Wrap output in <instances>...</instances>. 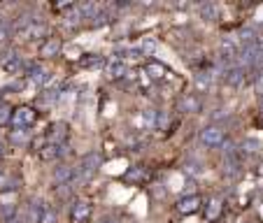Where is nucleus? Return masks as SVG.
<instances>
[{
  "instance_id": "12",
  "label": "nucleus",
  "mask_w": 263,
  "mask_h": 223,
  "mask_svg": "<svg viewBox=\"0 0 263 223\" xmlns=\"http://www.w3.org/2000/svg\"><path fill=\"white\" fill-rule=\"evenodd\" d=\"M198 14L205 21H217L219 19V7H217V2H203L198 7Z\"/></svg>"
},
{
  "instance_id": "23",
  "label": "nucleus",
  "mask_w": 263,
  "mask_h": 223,
  "mask_svg": "<svg viewBox=\"0 0 263 223\" xmlns=\"http://www.w3.org/2000/svg\"><path fill=\"white\" fill-rule=\"evenodd\" d=\"M196 86H198L200 91H205V88L210 86V74H207V72H198V77H196Z\"/></svg>"
},
{
  "instance_id": "29",
  "label": "nucleus",
  "mask_w": 263,
  "mask_h": 223,
  "mask_svg": "<svg viewBox=\"0 0 263 223\" xmlns=\"http://www.w3.org/2000/svg\"><path fill=\"white\" fill-rule=\"evenodd\" d=\"M98 61H100L98 56H91V58H84V61H82V65H95Z\"/></svg>"
},
{
  "instance_id": "13",
  "label": "nucleus",
  "mask_w": 263,
  "mask_h": 223,
  "mask_svg": "<svg viewBox=\"0 0 263 223\" xmlns=\"http://www.w3.org/2000/svg\"><path fill=\"white\" fill-rule=\"evenodd\" d=\"M28 79L33 84H44V82H49V72L44 70L42 65H31L28 68Z\"/></svg>"
},
{
  "instance_id": "21",
  "label": "nucleus",
  "mask_w": 263,
  "mask_h": 223,
  "mask_svg": "<svg viewBox=\"0 0 263 223\" xmlns=\"http://www.w3.org/2000/svg\"><path fill=\"white\" fill-rule=\"evenodd\" d=\"M82 21H84V19H82L79 10H77V7H70V12L65 14V26H79Z\"/></svg>"
},
{
  "instance_id": "16",
  "label": "nucleus",
  "mask_w": 263,
  "mask_h": 223,
  "mask_svg": "<svg viewBox=\"0 0 263 223\" xmlns=\"http://www.w3.org/2000/svg\"><path fill=\"white\" fill-rule=\"evenodd\" d=\"M2 68H5V72H10V74H17L19 70L23 68V63H21V58L17 56V53H10L5 61H2Z\"/></svg>"
},
{
  "instance_id": "32",
  "label": "nucleus",
  "mask_w": 263,
  "mask_h": 223,
  "mask_svg": "<svg viewBox=\"0 0 263 223\" xmlns=\"http://www.w3.org/2000/svg\"><path fill=\"white\" fill-rule=\"evenodd\" d=\"M2 154H5V147H2V142H0V156H2Z\"/></svg>"
},
{
  "instance_id": "20",
  "label": "nucleus",
  "mask_w": 263,
  "mask_h": 223,
  "mask_svg": "<svg viewBox=\"0 0 263 223\" xmlns=\"http://www.w3.org/2000/svg\"><path fill=\"white\" fill-rule=\"evenodd\" d=\"M179 107L184 109V112H191V114H196L200 109V100L198 98H184L182 103H179Z\"/></svg>"
},
{
  "instance_id": "6",
  "label": "nucleus",
  "mask_w": 263,
  "mask_h": 223,
  "mask_svg": "<svg viewBox=\"0 0 263 223\" xmlns=\"http://www.w3.org/2000/svg\"><path fill=\"white\" fill-rule=\"evenodd\" d=\"M200 209V195H184L177 200V212L189 216V214H196Z\"/></svg>"
},
{
  "instance_id": "11",
  "label": "nucleus",
  "mask_w": 263,
  "mask_h": 223,
  "mask_svg": "<svg viewBox=\"0 0 263 223\" xmlns=\"http://www.w3.org/2000/svg\"><path fill=\"white\" fill-rule=\"evenodd\" d=\"M58 53H61V42H58L56 37H49V40L40 47V56H42V58H52V56H58Z\"/></svg>"
},
{
  "instance_id": "28",
  "label": "nucleus",
  "mask_w": 263,
  "mask_h": 223,
  "mask_svg": "<svg viewBox=\"0 0 263 223\" xmlns=\"http://www.w3.org/2000/svg\"><path fill=\"white\" fill-rule=\"evenodd\" d=\"M14 212H17V209H14V205H5V207H2V214H5V219H10V216H14Z\"/></svg>"
},
{
  "instance_id": "26",
  "label": "nucleus",
  "mask_w": 263,
  "mask_h": 223,
  "mask_svg": "<svg viewBox=\"0 0 263 223\" xmlns=\"http://www.w3.org/2000/svg\"><path fill=\"white\" fill-rule=\"evenodd\" d=\"M254 88H256V93H261L263 96V70L254 74Z\"/></svg>"
},
{
  "instance_id": "33",
  "label": "nucleus",
  "mask_w": 263,
  "mask_h": 223,
  "mask_svg": "<svg viewBox=\"0 0 263 223\" xmlns=\"http://www.w3.org/2000/svg\"><path fill=\"white\" fill-rule=\"evenodd\" d=\"M261 109H263V105H261Z\"/></svg>"
},
{
  "instance_id": "1",
  "label": "nucleus",
  "mask_w": 263,
  "mask_h": 223,
  "mask_svg": "<svg viewBox=\"0 0 263 223\" xmlns=\"http://www.w3.org/2000/svg\"><path fill=\"white\" fill-rule=\"evenodd\" d=\"M100 165H103V156H100L98 151L86 154L84 158H82V163H79V170H75V179L84 181V179H89V177H94Z\"/></svg>"
},
{
  "instance_id": "15",
  "label": "nucleus",
  "mask_w": 263,
  "mask_h": 223,
  "mask_svg": "<svg viewBox=\"0 0 263 223\" xmlns=\"http://www.w3.org/2000/svg\"><path fill=\"white\" fill-rule=\"evenodd\" d=\"M73 179H75V168H70V165H61L54 172V181L56 184H68V181H73Z\"/></svg>"
},
{
  "instance_id": "31",
  "label": "nucleus",
  "mask_w": 263,
  "mask_h": 223,
  "mask_svg": "<svg viewBox=\"0 0 263 223\" xmlns=\"http://www.w3.org/2000/svg\"><path fill=\"white\" fill-rule=\"evenodd\" d=\"M7 40V31L5 28H0V42H5Z\"/></svg>"
},
{
  "instance_id": "22",
  "label": "nucleus",
  "mask_w": 263,
  "mask_h": 223,
  "mask_svg": "<svg viewBox=\"0 0 263 223\" xmlns=\"http://www.w3.org/2000/svg\"><path fill=\"white\" fill-rule=\"evenodd\" d=\"M40 223H56V212H54L49 205L42 207V214H40Z\"/></svg>"
},
{
  "instance_id": "3",
  "label": "nucleus",
  "mask_w": 263,
  "mask_h": 223,
  "mask_svg": "<svg viewBox=\"0 0 263 223\" xmlns=\"http://www.w3.org/2000/svg\"><path fill=\"white\" fill-rule=\"evenodd\" d=\"M224 139H226V133H224V128L221 126H207L203 133H200V142H203L205 147H210V149L221 147Z\"/></svg>"
},
{
  "instance_id": "8",
  "label": "nucleus",
  "mask_w": 263,
  "mask_h": 223,
  "mask_svg": "<svg viewBox=\"0 0 263 223\" xmlns=\"http://www.w3.org/2000/svg\"><path fill=\"white\" fill-rule=\"evenodd\" d=\"M47 137H49V144H63V139L68 137V126H65L63 121L54 123V126H52V133H49Z\"/></svg>"
},
{
  "instance_id": "25",
  "label": "nucleus",
  "mask_w": 263,
  "mask_h": 223,
  "mask_svg": "<svg viewBox=\"0 0 263 223\" xmlns=\"http://www.w3.org/2000/svg\"><path fill=\"white\" fill-rule=\"evenodd\" d=\"M242 147H244V151H247V154H252V151H259V147H261V144H259V139H244V142H242Z\"/></svg>"
},
{
  "instance_id": "17",
  "label": "nucleus",
  "mask_w": 263,
  "mask_h": 223,
  "mask_svg": "<svg viewBox=\"0 0 263 223\" xmlns=\"http://www.w3.org/2000/svg\"><path fill=\"white\" fill-rule=\"evenodd\" d=\"M221 205H224V202H221L219 198H212V200L207 202V207H205V216H207L210 221H214V219H219L221 216Z\"/></svg>"
},
{
  "instance_id": "18",
  "label": "nucleus",
  "mask_w": 263,
  "mask_h": 223,
  "mask_svg": "<svg viewBox=\"0 0 263 223\" xmlns=\"http://www.w3.org/2000/svg\"><path fill=\"white\" fill-rule=\"evenodd\" d=\"M124 74H126V63L124 61H112V63L107 65V77L110 79H119Z\"/></svg>"
},
{
  "instance_id": "7",
  "label": "nucleus",
  "mask_w": 263,
  "mask_h": 223,
  "mask_svg": "<svg viewBox=\"0 0 263 223\" xmlns=\"http://www.w3.org/2000/svg\"><path fill=\"white\" fill-rule=\"evenodd\" d=\"M244 68H240V65H231L228 70H226V74H224V79H226V84L228 86H242V82H244Z\"/></svg>"
},
{
  "instance_id": "30",
  "label": "nucleus",
  "mask_w": 263,
  "mask_h": 223,
  "mask_svg": "<svg viewBox=\"0 0 263 223\" xmlns=\"http://www.w3.org/2000/svg\"><path fill=\"white\" fill-rule=\"evenodd\" d=\"M98 223H116V219H112V216H103Z\"/></svg>"
},
{
  "instance_id": "5",
  "label": "nucleus",
  "mask_w": 263,
  "mask_h": 223,
  "mask_svg": "<svg viewBox=\"0 0 263 223\" xmlns=\"http://www.w3.org/2000/svg\"><path fill=\"white\" fill-rule=\"evenodd\" d=\"M91 212H94V205L89 200H77L73 205V212H70V219L75 223H86L91 219Z\"/></svg>"
},
{
  "instance_id": "4",
  "label": "nucleus",
  "mask_w": 263,
  "mask_h": 223,
  "mask_svg": "<svg viewBox=\"0 0 263 223\" xmlns=\"http://www.w3.org/2000/svg\"><path fill=\"white\" fill-rule=\"evenodd\" d=\"M17 35L21 37V40H38V37H47L49 35V26L42 21H35L33 19L26 28H21V31H17Z\"/></svg>"
},
{
  "instance_id": "2",
  "label": "nucleus",
  "mask_w": 263,
  "mask_h": 223,
  "mask_svg": "<svg viewBox=\"0 0 263 223\" xmlns=\"http://www.w3.org/2000/svg\"><path fill=\"white\" fill-rule=\"evenodd\" d=\"M35 119H38V114H35L33 107H17V109L12 112L10 123L14 130H26V128H31L33 123H35Z\"/></svg>"
},
{
  "instance_id": "27",
  "label": "nucleus",
  "mask_w": 263,
  "mask_h": 223,
  "mask_svg": "<svg viewBox=\"0 0 263 223\" xmlns=\"http://www.w3.org/2000/svg\"><path fill=\"white\" fill-rule=\"evenodd\" d=\"M10 107H5V105H0V123H5L7 119H10Z\"/></svg>"
},
{
  "instance_id": "19",
  "label": "nucleus",
  "mask_w": 263,
  "mask_h": 223,
  "mask_svg": "<svg viewBox=\"0 0 263 223\" xmlns=\"http://www.w3.org/2000/svg\"><path fill=\"white\" fill-rule=\"evenodd\" d=\"M166 72H168L166 65H161V63H149L147 65V74L154 79V82H161V79L166 77Z\"/></svg>"
},
{
  "instance_id": "10",
  "label": "nucleus",
  "mask_w": 263,
  "mask_h": 223,
  "mask_svg": "<svg viewBox=\"0 0 263 223\" xmlns=\"http://www.w3.org/2000/svg\"><path fill=\"white\" fill-rule=\"evenodd\" d=\"M149 179V172L145 168H131V170L124 174V181L126 184H142V181Z\"/></svg>"
},
{
  "instance_id": "24",
  "label": "nucleus",
  "mask_w": 263,
  "mask_h": 223,
  "mask_svg": "<svg viewBox=\"0 0 263 223\" xmlns=\"http://www.w3.org/2000/svg\"><path fill=\"white\" fill-rule=\"evenodd\" d=\"M226 165H228V170H226L228 177H233V174H240V163H238V160H233V156H228Z\"/></svg>"
},
{
  "instance_id": "14",
  "label": "nucleus",
  "mask_w": 263,
  "mask_h": 223,
  "mask_svg": "<svg viewBox=\"0 0 263 223\" xmlns=\"http://www.w3.org/2000/svg\"><path fill=\"white\" fill-rule=\"evenodd\" d=\"M65 154V147L63 144H47V147L40 151L42 160H54V158H61Z\"/></svg>"
},
{
  "instance_id": "9",
  "label": "nucleus",
  "mask_w": 263,
  "mask_h": 223,
  "mask_svg": "<svg viewBox=\"0 0 263 223\" xmlns=\"http://www.w3.org/2000/svg\"><path fill=\"white\" fill-rule=\"evenodd\" d=\"M156 40H151V37H147V40H142V42L137 44L135 49H131L128 53H133V56H151V53L156 51Z\"/></svg>"
}]
</instances>
